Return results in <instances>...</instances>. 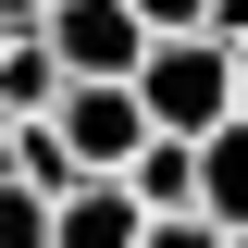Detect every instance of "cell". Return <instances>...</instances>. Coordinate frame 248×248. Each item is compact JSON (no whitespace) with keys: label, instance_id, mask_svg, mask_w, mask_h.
I'll return each instance as SVG.
<instances>
[{"label":"cell","instance_id":"cell-1","mask_svg":"<svg viewBox=\"0 0 248 248\" xmlns=\"http://www.w3.org/2000/svg\"><path fill=\"white\" fill-rule=\"evenodd\" d=\"M137 99H149L161 137H223V124H248L236 112V50H223V37H149Z\"/></svg>","mask_w":248,"mask_h":248},{"label":"cell","instance_id":"cell-2","mask_svg":"<svg viewBox=\"0 0 248 248\" xmlns=\"http://www.w3.org/2000/svg\"><path fill=\"white\" fill-rule=\"evenodd\" d=\"M62 50V75L75 87H137V62H149V25H137V0H50V25H37Z\"/></svg>","mask_w":248,"mask_h":248},{"label":"cell","instance_id":"cell-3","mask_svg":"<svg viewBox=\"0 0 248 248\" xmlns=\"http://www.w3.org/2000/svg\"><path fill=\"white\" fill-rule=\"evenodd\" d=\"M50 124H62V149L87 161V174H137V149L161 137V124H149V99H137V87H75V99H62Z\"/></svg>","mask_w":248,"mask_h":248},{"label":"cell","instance_id":"cell-4","mask_svg":"<svg viewBox=\"0 0 248 248\" xmlns=\"http://www.w3.org/2000/svg\"><path fill=\"white\" fill-rule=\"evenodd\" d=\"M50 248H149V211H137V186H124V174L75 186V199H62V223H50Z\"/></svg>","mask_w":248,"mask_h":248},{"label":"cell","instance_id":"cell-5","mask_svg":"<svg viewBox=\"0 0 248 248\" xmlns=\"http://www.w3.org/2000/svg\"><path fill=\"white\" fill-rule=\"evenodd\" d=\"M62 99H75V75H62L50 37H0V112H13V124H50Z\"/></svg>","mask_w":248,"mask_h":248},{"label":"cell","instance_id":"cell-6","mask_svg":"<svg viewBox=\"0 0 248 248\" xmlns=\"http://www.w3.org/2000/svg\"><path fill=\"white\" fill-rule=\"evenodd\" d=\"M199 149H211V137H149V149H137V211L149 223H174V211H199Z\"/></svg>","mask_w":248,"mask_h":248},{"label":"cell","instance_id":"cell-7","mask_svg":"<svg viewBox=\"0 0 248 248\" xmlns=\"http://www.w3.org/2000/svg\"><path fill=\"white\" fill-rule=\"evenodd\" d=\"M199 211H211L223 236H248V124H223L211 149H199Z\"/></svg>","mask_w":248,"mask_h":248},{"label":"cell","instance_id":"cell-8","mask_svg":"<svg viewBox=\"0 0 248 248\" xmlns=\"http://www.w3.org/2000/svg\"><path fill=\"white\" fill-rule=\"evenodd\" d=\"M13 174H25V186H37V199H75V186H99V174H87V161L62 149V124H13Z\"/></svg>","mask_w":248,"mask_h":248},{"label":"cell","instance_id":"cell-9","mask_svg":"<svg viewBox=\"0 0 248 248\" xmlns=\"http://www.w3.org/2000/svg\"><path fill=\"white\" fill-rule=\"evenodd\" d=\"M50 223H62V199H37L25 174H0V248H50Z\"/></svg>","mask_w":248,"mask_h":248},{"label":"cell","instance_id":"cell-10","mask_svg":"<svg viewBox=\"0 0 248 248\" xmlns=\"http://www.w3.org/2000/svg\"><path fill=\"white\" fill-rule=\"evenodd\" d=\"M137 25L149 37H211V0H137Z\"/></svg>","mask_w":248,"mask_h":248},{"label":"cell","instance_id":"cell-11","mask_svg":"<svg viewBox=\"0 0 248 248\" xmlns=\"http://www.w3.org/2000/svg\"><path fill=\"white\" fill-rule=\"evenodd\" d=\"M149 248H236V236H223L211 211H174V223H149Z\"/></svg>","mask_w":248,"mask_h":248},{"label":"cell","instance_id":"cell-12","mask_svg":"<svg viewBox=\"0 0 248 248\" xmlns=\"http://www.w3.org/2000/svg\"><path fill=\"white\" fill-rule=\"evenodd\" d=\"M50 25V0H0V37H37Z\"/></svg>","mask_w":248,"mask_h":248},{"label":"cell","instance_id":"cell-13","mask_svg":"<svg viewBox=\"0 0 248 248\" xmlns=\"http://www.w3.org/2000/svg\"><path fill=\"white\" fill-rule=\"evenodd\" d=\"M211 37H223V50H248V0H211Z\"/></svg>","mask_w":248,"mask_h":248},{"label":"cell","instance_id":"cell-14","mask_svg":"<svg viewBox=\"0 0 248 248\" xmlns=\"http://www.w3.org/2000/svg\"><path fill=\"white\" fill-rule=\"evenodd\" d=\"M0 174H13V112H0Z\"/></svg>","mask_w":248,"mask_h":248},{"label":"cell","instance_id":"cell-15","mask_svg":"<svg viewBox=\"0 0 248 248\" xmlns=\"http://www.w3.org/2000/svg\"><path fill=\"white\" fill-rule=\"evenodd\" d=\"M236 112H248V50H236Z\"/></svg>","mask_w":248,"mask_h":248},{"label":"cell","instance_id":"cell-16","mask_svg":"<svg viewBox=\"0 0 248 248\" xmlns=\"http://www.w3.org/2000/svg\"><path fill=\"white\" fill-rule=\"evenodd\" d=\"M236 248H248V236H236Z\"/></svg>","mask_w":248,"mask_h":248}]
</instances>
